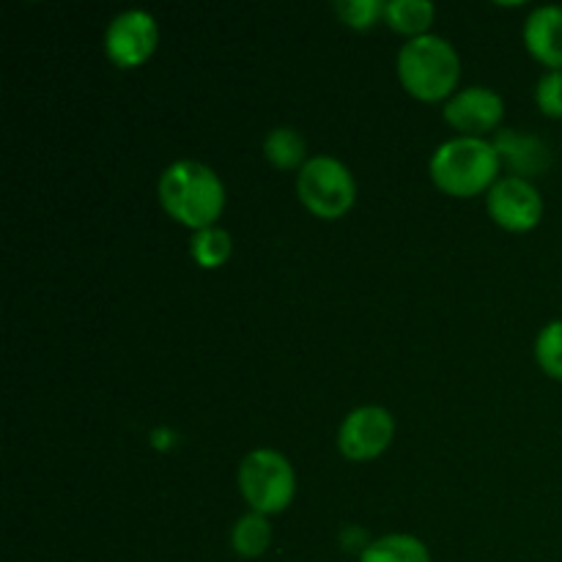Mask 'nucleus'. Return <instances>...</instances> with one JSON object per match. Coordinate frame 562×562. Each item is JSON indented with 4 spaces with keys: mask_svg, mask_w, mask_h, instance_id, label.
Masks as SVG:
<instances>
[{
    "mask_svg": "<svg viewBox=\"0 0 562 562\" xmlns=\"http://www.w3.org/2000/svg\"><path fill=\"white\" fill-rule=\"evenodd\" d=\"M296 198L318 220H340L357 203V181L340 159L318 154L296 173Z\"/></svg>",
    "mask_w": 562,
    "mask_h": 562,
    "instance_id": "5",
    "label": "nucleus"
},
{
    "mask_svg": "<svg viewBox=\"0 0 562 562\" xmlns=\"http://www.w3.org/2000/svg\"><path fill=\"white\" fill-rule=\"evenodd\" d=\"M272 547V525L261 514H245L231 527V549L241 560H258Z\"/></svg>",
    "mask_w": 562,
    "mask_h": 562,
    "instance_id": "15",
    "label": "nucleus"
},
{
    "mask_svg": "<svg viewBox=\"0 0 562 562\" xmlns=\"http://www.w3.org/2000/svg\"><path fill=\"white\" fill-rule=\"evenodd\" d=\"M494 148L499 154V162L510 170L516 179H527L547 173L552 165V151L547 143L536 135H527L521 130H499L494 135Z\"/></svg>",
    "mask_w": 562,
    "mask_h": 562,
    "instance_id": "10",
    "label": "nucleus"
},
{
    "mask_svg": "<svg viewBox=\"0 0 562 562\" xmlns=\"http://www.w3.org/2000/svg\"><path fill=\"white\" fill-rule=\"evenodd\" d=\"M525 47L547 71H562V5H541L525 22Z\"/></svg>",
    "mask_w": 562,
    "mask_h": 562,
    "instance_id": "11",
    "label": "nucleus"
},
{
    "mask_svg": "<svg viewBox=\"0 0 562 562\" xmlns=\"http://www.w3.org/2000/svg\"><path fill=\"white\" fill-rule=\"evenodd\" d=\"M159 44V27L148 11L132 9L115 16L104 31V55L119 69H137L146 64Z\"/></svg>",
    "mask_w": 562,
    "mask_h": 562,
    "instance_id": "8",
    "label": "nucleus"
},
{
    "mask_svg": "<svg viewBox=\"0 0 562 562\" xmlns=\"http://www.w3.org/2000/svg\"><path fill=\"white\" fill-rule=\"evenodd\" d=\"M395 71H398L401 88L412 99L437 104L448 102L459 91L461 58L448 38L428 33L401 47Z\"/></svg>",
    "mask_w": 562,
    "mask_h": 562,
    "instance_id": "3",
    "label": "nucleus"
},
{
    "mask_svg": "<svg viewBox=\"0 0 562 562\" xmlns=\"http://www.w3.org/2000/svg\"><path fill=\"white\" fill-rule=\"evenodd\" d=\"M538 368L554 382H562V318L549 322L536 338Z\"/></svg>",
    "mask_w": 562,
    "mask_h": 562,
    "instance_id": "17",
    "label": "nucleus"
},
{
    "mask_svg": "<svg viewBox=\"0 0 562 562\" xmlns=\"http://www.w3.org/2000/svg\"><path fill=\"white\" fill-rule=\"evenodd\" d=\"M499 170V154L486 137H453L442 143L428 162L434 187L450 198L483 195L503 179Z\"/></svg>",
    "mask_w": 562,
    "mask_h": 562,
    "instance_id": "2",
    "label": "nucleus"
},
{
    "mask_svg": "<svg viewBox=\"0 0 562 562\" xmlns=\"http://www.w3.org/2000/svg\"><path fill=\"white\" fill-rule=\"evenodd\" d=\"M165 214L192 234L217 225L225 212V184L209 165L198 159H179L168 165L157 184Z\"/></svg>",
    "mask_w": 562,
    "mask_h": 562,
    "instance_id": "1",
    "label": "nucleus"
},
{
    "mask_svg": "<svg viewBox=\"0 0 562 562\" xmlns=\"http://www.w3.org/2000/svg\"><path fill=\"white\" fill-rule=\"evenodd\" d=\"M239 494L252 514L278 516L289 510L296 497V472L280 450L258 448L241 459L236 472Z\"/></svg>",
    "mask_w": 562,
    "mask_h": 562,
    "instance_id": "4",
    "label": "nucleus"
},
{
    "mask_svg": "<svg viewBox=\"0 0 562 562\" xmlns=\"http://www.w3.org/2000/svg\"><path fill=\"white\" fill-rule=\"evenodd\" d=\"M395 439V417L384 406H357L338 428V450L346 461L368 464L390 450Z\"/></svg>",
    "mask_w": 562,
    "mask_h": 562,
    "instance_id": "6",
    "label": "nucleus"
},
{
    "mask_svg": "<svg viewBox=\"0 0 562 562\" xmlns=\"http://www.w3.org/2000/svg\"><path fill=\"white\" fill-rule=\"evenodd\" d=\"M263 157L272 168L278 170H296L300 173L305 168L307 157V140L300 135L294 126H274L267 137H263Z\"/></svg>",
    "mask_w": 562,
    "mask_h": 562,
    "instance_id": "13",
    "label": "nucleus"
},
{
    "mask_svg": "<svg viewBox=\"0 0 562 562\" xmlns=\"http://www.w3.org/2000/svg\"><path fill=\"white\" fill-rule=\"evenodd\" d=\"M384 9H387V3H382V0H338L335 3V14L351 31L376 27L379 22H384Z\"/></svg>",
    "mask_w": 562,
    "mask_h": 562,
    "instance_id": "18",
    "label": "nucleus"
},
{
    "mask_svg": "<svg viewBox=\"0 0 562 562\" xmlns=\"http://www.w3.org/2000/svg\"><path fill=\"white\" fill-rule=\"evenodd\" d=\"M486 212L497 228L508 234H530L543 220V198L532 181L503 176L486 192Z\"/></svg>",
    "mask_w": 562,
    "mask_h": 562,
    "instance_id": "7",
    "label": "nucleus"
},
{
    "mask_svg": "<svg viewBox=\"0 0 562 562\" xmlns=\"http://www.w3.org/2000/svg\"><path fill=\"white\" fill-rule=\"evenodd\" d=\"M434 20H437V9L428 0H387V9H384V25L409 42L428 36Z\"/></svg>",
    "mask_w": 562,
    "mask_h": 562,
    "instance_id": "12",
    "label": "nucleus"
},
{
    "mask_svg": "<svg viewBox=\"0 0 562 562\" xmlns=\"http://www.w3.org/2000/svg\"><path fill=\"white\" fill-rule=\"evenodd\" d=\"M360 562H431V552L420 538L393 532V536H382L366 543Z\"/></svg>",
    "mask_w": 562,
    "mask_h": 562,
    "instance_id": "14",
    "label": "nucleus"
},
{
    "mask_svg": "<svg viewBox=\"0 0 562 562\" xmlns=\"http://www.w3.org/2000/svg\"><path fill=\"white\" fill-rule=\"evenodd\" d=\"M190 256L192 261L198 263V269L212 272V269L225 267V263L231 261V256H234V239H231L228 231L220 228V225L195 231L190 239Z\"/></svg>",
    "mask_w": 562,
    "mask_h": 562,
    "instance_id": "16",
    "label": "nucleus"
},
{
    "mask_svg": "<svg viewBox=\"0 0 562 562\" xmlns=\"http://www.w3.org/2000/svg\"><path fill=\"white\" fill-rule=\"evenodd\" d=\"M536 104L547 119H562V71H547L538 80Z\"/></svg>",
    "mask_w": 562,
    "mask_h": 562,
    "instance_id": "19",
    "label": "nucleus"
},
{
    "mask_svg": "<svg viewBox=\"0 0 562 562\" xmlns=\"http://www.w3.org/2000/svg\"><path fill=\"white\" fill-rule=\"evenodd\" d=\"M442 115L448 126L459 132V137H486L488 132H499V124L505 119V102L492 88L470 86L456 91L445 102Z\"/></svg>",
    "mask_w": 562,
    "mask_h": 562,
    "instance_id": "9",
    "label": "nucleus"
}]
</instances>
